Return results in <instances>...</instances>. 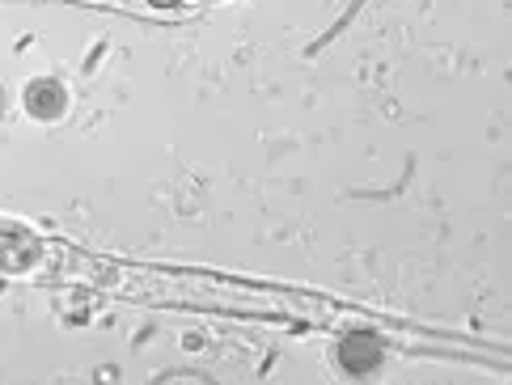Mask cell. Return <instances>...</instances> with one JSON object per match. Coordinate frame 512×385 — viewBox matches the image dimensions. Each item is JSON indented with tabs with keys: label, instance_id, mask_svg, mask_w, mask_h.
Here are the masks:
<instances>
[{
	"label": "cell",
	"instance_id": "cell-2",
	"mask_svg": "<svg viewBox=\"0 0 512 385\" xmlns=\"http://www.w3.org/2000/svg\"><path fill=\"white\" fill-rule=\"evenodd\" d=\"M64 106H68V94H64L60 81L43 77V81H34V85L26 89V110H30V115H39V119H60Z\"/></svg>",
	"mask_w": 512,
	"mask_h": 385
},
{
	"label": "cell",
	"instance_id": "cell-1",
	"mask_svg": "<svg viewBox=\"0 0 512 385\" xmlns=\"http://www.w3.org/2000/svg\"><path fill=\"white\" fill-rule=\"evenodd\" d=\"M377 360H381V343L373 335H347L339 343V364L352 377H364L369 369H377Z\"/></svg>",
	"mask_w": 512,
	"mask_h": 385
}]
</instances>
